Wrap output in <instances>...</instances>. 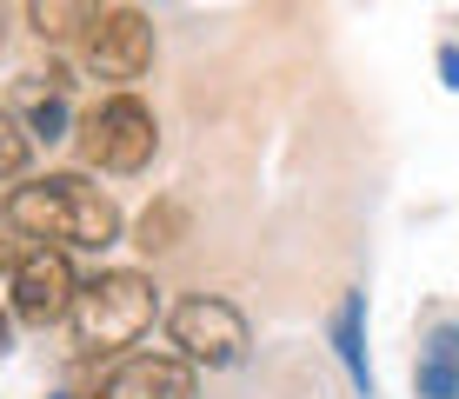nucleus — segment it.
Segmentation results:
<instances>
[{
    "instance_id": "7ed1b4c3",
    "label": "nucleus",
    "mask_w": 459,
    "mask_h": 399,
    "mask_svg": "<svg viewBox=\"0 0 459 399\" xmlns=\"http://www.w3.org/2000/svg\"><path fill=\"white\" fill-rule=\"evenodd\" d=\"M0 293L7 313L21 326H60L81 299V273H74V253L21 239V247H0Z\"/></svg>"
},
{
    "instance_id": "6e6552de",
    "label": "nucleus",
    "mask_w": 459,
    "mask_h": 399,
    "mask_svg": "<svg viewBox=\"0 0 459 399\" xmlns=\"http://www.w3.org/2000/svg\"><path fill=\"white\" fill-rule=\"evenodd\" d=\"M333 353L346 366V379L359 386V399H373V366H367V293H340V307H333Z\"/></svg>"
},
{
    "instance_id": "39448f33",
    "label": "nucleus",
    "mask_w": 459,
    "mask_h": 399,
    "mask_svg": "<svg viewBox=\"0 0 459 399\" xmlns=\"http://www.w3.org/2000/svg\"><path fill=\"white\" fill-rule=\"evenodd\" d=\"M167 346L186 366H233L247 353V313L220 293H194L167 313Z\"/></svg>"
},
{
    "instance_id": "1a4fd4ad",
    "label": "nucleus",
    "mask_w": 459,
    "mask_h": 399,
    "mask_svg": "<svg viewBox=\"0 0 459 399\" xmlns=\"http://www.w3.org/2000/svg\"><path fill=\"white\" fill-rule=\"evenodd\" d=\"M100 13H114V0H27V21H34L40 40H81Z\"/></svg>"
},
{
    "instance_id": "2eb2a0df",
    "label": "nucleus",
    "mask_w": 459,
    "mask_h": 399,
    "mask_svg": "<svg viewBox=\"0 0 459 399\" xmlns=\"http://www.w3.org/2000/svg\"><path fill=\"white\" fill-rule=\"evenodd\" d=\"M0 353H7V319H0Z\"/></svg>"
},
{
    "instance_id": "0eeeda50",
    "label": "nucleus",
    "mask_w": 459,
    "mask_h": 399,
    "mask_svg": "<svg viewBox=\"0 0 459 399\" xmlns=\"http://www.w3.org/2000/svg\"><path fill=\"white\" fill-rule=\"evenodd\" d=\"M107 399H194V366L180 353H140L107 379Z\"/></svg>"
},
{
    "instance_id": "dca6fc26",
    "label": "nucleus",
    "mask_w": 459,
    "mask_h": 399,
    "mask_svg": "<svg viewBox=\"0 0 459 399\" xmlns=\"http://www.w3.org/2000/svg\"><path fill=\"white\" fill-rule=\"evenodd\" d=\"M0 47H7V27H0Z\"/></svg>"
},
{
    "instance_id": "f3484780",
    "label": "nucleus",
    "mask_w": 459,
    "mask_h": 399,
    "mask_svg": "<svg viewBox=\"0 0 459 399\" xmlns=\"http://www.w3.org/2000/svg\"><path fill=\"white\" fill-rule=\"evenodd\" d=\"M60 399H74V393H60Z\"/></svg>"
},
{
    "instance_id": "9d476101",
    "label": "nucleus",
    "mask_w": 459,
    "mask_h": 399,
    "mask_svg": "<svg viewBox=\"0 0 459 399\" xmlns=\"http://www.w3.org/2000/svg\"><path fill=\"white\" fill-rule=\"evenodd\" d=\"M420 399H459V326L426 333V353H420Z\"/></svg>"
},
{
    "instance_id": "f03ea898",
    "label": "nucleus",
    "mask_w": 459,
    "mask_h": 399,
    "mask_svg": "<svg viewBox=\"0 0 459 399\" xmlns=\"http://www.w3.org/2000/svg\"><path fill=\"white\" fill-rule=\"evenodd\" d=\"M153 319H160V286L147 273H134V266H107V273L81 280V299H74L67 326H74V340H81V353L114 360V353L147 340Z\"/></svg>"
},
{
    "instance_id": "f257e3e1",
    "label": "nucleus",
    "mask_w": 459,
    "mask_h": 399,
    "mask_svg": "<svg viewBox=\"0 0 459 399\" xmlns=\"http://www.w3.org/2000/svg\"><path fill=\"white\" fill-rule=\"evenodd\" d=\"M0 213H7V227L21 239H40V247H60V253H107L120 239V206H114L107 186H93L87 173L21 180Z\"/></svg>"
},
{
    "instance_id": "9b49d317",
    "label": "nucleus",
    "mask_w": 459,
    "mask_h": 399,
    "mask_svg": "<svg viewBox=\"0 0 459 399\" xmlns=\"http://www.w3.org/2000/svg\"><path fill=\"white\" fill-rule=\"evenodd\" d=\"M180 239H186V206L180 200H153L147 213H140V227H134L140 253H167V247H180Z\"/></svg>"
},
{
    "instance_id": "423d86ee",
    "label": "nucleus",
    "mask_w": 459,
    "mask_h": 399,
    "mask_svg": "<svg viewBox=\"0 0 459 399\" xmlns=\"http://www.w3.org/2000/svg\"><path fill=\"white\" fill-rule=\"evenodd\" d=\"M81 60H87V74L93 80H107V87H134L140 74L153 67V21L140 7H114V13H100V21L81 34Z\"/></svg>"
},
{
    "instance_id": "20e7f679",
    "label": "nucleus",
    "mask_w": 459,
    "mask_h": 399,
    "mask_svg": "<svg viewBox=\"0 0 459 399\" xmlns=\"http://www.w3.org/2000/svg\"><path fill=\"white\" fill-rule=\"evenodd\" d=\"M81 153L100 173H140L160 153V120L140 93H107L100 107L81 114Z\"/></svg>"
},
{
    "instance_id": "4468645a",
    "label": "nucleus",
    "mask_w": 459,
    "mask_h": 399,
    "mask_svg": "<svg viewBox=\"0 0 459 399\" xmlns=\"http://www.w3.org/2000/svg\"><path fill=\"white\" fill-rule=\"evenodd\" d=\"M439 67H446V87H459V47H446V54H439Z\"/></svg>"
},
{
    "instance_id": "ddd939ff",
    "label": "nucleus",
    "mask_w": 459,
    "mask_h": 399,
    "mask_svg": "<svg viewBox=\"0 0 459 399\" xmlns=\"http://www.w3.org/2000/svg\"><path fill=\"white\" fill-rule=\"evenodd\" d=\"M27 160H34V134H27L21 114H7V107H0V180H21Z\"/></svg>"
},
{
    "instance_id": "f8f14e48",
    "label": "nucleus",
    "mask_w": 459,
    "mask_h": 399,
    "mask_svg": "<svg viewBox=\"0 0 459 399\" xmlns=\"http://www.w3.org/2000/svg\"><path fill=\"white\" fill-rule=\"evenodd\" d=\"M27 134L34 140H60L67 134V80L54 74V87H34V100H27Z\"/></svg>"
}]
</instances>
